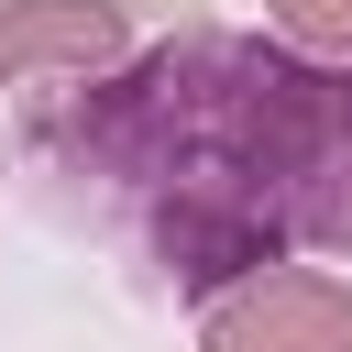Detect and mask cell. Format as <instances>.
<instances>
[{
  "mask_svg": "<svg viewBox=\"0 0 352 352\" xmlns=\"http://www.w3.org/2000/svg\"><path fill=\"white\" fill-rule=\"evenodd\" d=\"M308 55H352V0H264Z\"/></svg>",
  "mask_w": 352,
  "mask_h": 352,
  "instance_id": "277c9868",
  "label": "cell"
},
{
  "mask_svg": "<svg viewBox=\"0 0 352 352\" xmlns=\"http://www.w3.org/2000/svg\"><path fill=\"white\" fill-rule=\"evenodd\" d=\"M121 0H0V88L121 66Z\"/></svg>",
  "mask_w": 352,
  "mask_h": 352,
  "instance_id": "3957f363",
  "label": "cell"
},
{
  "mask_svg": "<svg viewBox=\"0 0 352 352\" xmlns=\"http://www.w3.org/2000/svg\"><path fill=\"white\" fill-rule=\"evenodd\" d=\"M198 352H352V286L319 264H264L209 297Z\"/></svg>",
  "mask_w": 352,
  "mask_h": 352,
  "instance_id": "7a4b0ae2",
  "label": "cell"
},
{
  "mask_svg": "<svg viewBox=\"0 0 352 352\" xmlns=\"http://www.w3.org/2000/svg\"><path fill=\"white\" fill-rule=\"evenodd\" d=\"M44 154L99 187L187 286H242L286 242H352V66L275 44H165L77 99Z\"/></svg>",
  "mask_w": 352,
  "mask_h": 352,
  "instance_id": "6da1fadb",
  "label": "cell"
}]
</instances>
